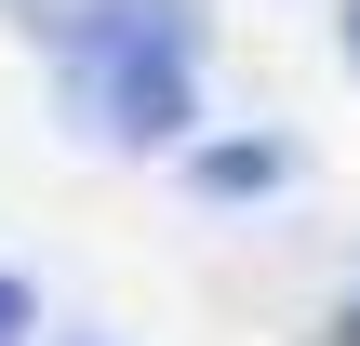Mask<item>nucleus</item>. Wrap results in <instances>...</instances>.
I'll return each instance as SVG.
<instances>
[{
    "instance_id": "nucleus-5",
    "label": "nucleus",
    "mask_w": 360,
    "mask_h": 346,
    "mask_svg": "<svg viewBox=\"0 0 360 346\" xmlns=\"http://www.w3.org/2000/svg\"><path fill=\"white\" fill-rule=\"evenodd\" d=\"M347 80H360V0H347Z\"/></svg>"
},
{
    "instance_id": "nucleus-1",
    "label": "nucleus",
    "mask_w": 360,
    "mask_h": 346,
    "mask_svg": "<svg viewBox=\"0 0 360 346\" xmlns=\"http://www.w3.org/2000/svg\"><path fill=\"white\" fill-rule=\"evenodd\" d=\"M53 40V107L80 147L120 160H187L200 147V0H53L27 13Z\"/></svg>"
},
{
    "instance_id": "nucleus-2",
    "label": "nucleus",
    "mask_w": 360,
    "mask_h": 346,
    "mask_svg": "<svg viewBox=\"0 0 360 346\" xmlns=\"http://www.w3.org/2000/svg\"><path fill=\"white\" fill-rule=\"evenodd\" d=\"M294 173H307V147H294V133H200V147L174 160V187H187V200H214V213H240V200H281Z\"/></svg>"
},
{
    "instance_id": "nucleus-3",
    "label": "nucleus",
    "mask_w": 360,
    "mask_h": 346,
    "mask_svg": "<svg viewBox=\"0 0 360 346\" xmlns=\"http://www.w3.org/2000/svg\"><path fill=\"white\" fill-rule=\"evenodd\" d=\"M0 346H40V293H27V267H0Z\"/></svg>"
},
{
    "instance_id": "nucleus-6",
    "label": "nucleus",
    "mask_w": 360,
    "mask_h": 346,
    "mask_svg": "<svg viewBox=\"0 0 360 346\" xmlns=\"http://www.w3.org/2000/svg\"><path fill=\"white\" fill-rule=\"evenodd\" d=\"M67 346H107V333H67Z\"/></svg>"
},
{
    "instance_id": "nucleus-4",
    "label": "nucleus",
    "mask_w": 360,
    "mask_h": 346,
    "mask_svg": "<svg viewBox=\"0 0 360 346\" xmlns=\"http://www.w3.org/2000/svg\"><path fill=\"white\" fill-rule=\"evenodd\" d=\"M321 346H360V280H347V307H334V320H321Z\"/></svg>"
}]
</instances>
